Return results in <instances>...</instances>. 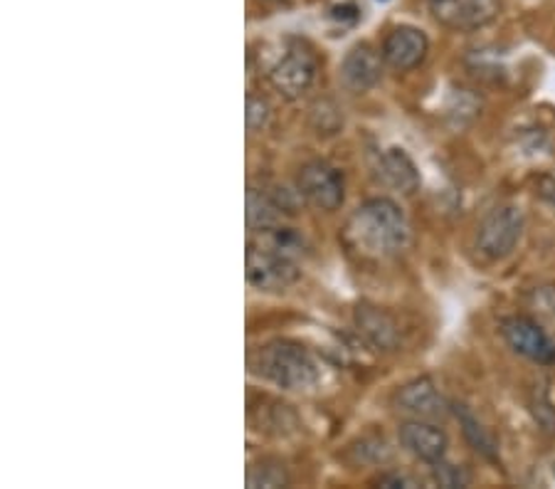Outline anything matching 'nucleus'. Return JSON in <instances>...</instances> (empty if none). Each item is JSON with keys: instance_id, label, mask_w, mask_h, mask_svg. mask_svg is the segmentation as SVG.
Wrapping results in <instances>:
<instances>
[{"instance_id": "4", "label": "nucleus", "mask_w": 555, "mask_h": 489, "mask_svg": "<svg viewBox=\"0 0 555 489\" xmlns=\"http://www.w3.org/2000/svg\"><path fill=\"white\" fill-rule=\"evenodd\" d=\"M524 226L526 218L521 208L512 206V203L499 206L494 210H489L485 220L479 222L474 247H477V253L489 262L504 260V257L516 250L518 240L524 235Z\"/></svg>"}, {"instance_id": "13", "label": "nucleus", "mask_w": 555, "mask_h": 489, "mask_svg": "<svg viewBox=\"0 0 555 489\" xmlns=\"http://www.w3.org/2000/svg\"><path fill=\"white\" fill-rule=\"evenodd\" d=\"M396 406L410 417H420V421H435L440 423L442 417L452 411V406L442 398L440 390L429 378H415L402 386L396 394Z\"/></svg>"}, {"instance_id": "11", "label": "nucleus", "mask_w": 555, "mask_h": 489, "mask_svg": "<svg viewBox=\"0 0 555 489\" xmlns=\"http://www.w3.org/2000/svg\"><path fill=\"white\" fill-rule=\"evenodd\" d=\"M385 60L378 55L369 42H358L346 52L341 65H338V79L353 94L371 92L380 82Z\"/></svg>"}, {"instance_id": "5", "label": "nucleus", "mask_w": 555, "mask_h": 489, "mask_svg": "<svg viewBox=\"0 0 555 489\" xmlns=\"http://www.w3.org/2000/svg\"><path fill=\"white\" fill-rule=\"evenodd\" d=\"M297 191L309 206L324 213H334L346 201L344 171L334 164L324 162V158H313V162L299 168Z\"/></svg>"}, {"instance_id": "22", "label": "nucleus", "mask_w": 555, "mask_h": 489, "mask_svg": "<svg viewBox=\"0 0 555 489\" xmlns=\"http://www.w3.org/2000/svg\"><path fill=\"white\" fill-rule=\"evenodd\" d=\"M553 479H555V462H553Z\"/></svg>"}, {"instance_id": "8", "label": "nucleus", "mask_w": 555, "mask_h": 489, "mask_svg": "<svg viewBox=\"0 0 555 489\" xmlns=\"http://www.w3.org/2000/svg\"><path fill=\"white\" fill-rule=\"evenodd\" d=\"M245 201H247V210H245L247 228L253 230V233H262V230H272L276 226H282L284 216H292L294 213L289 195H286L280 185L249 183Z\"/></svg>"}, {"instance_id": "6", "label": "nucleus", "mask_w": 555, "mask_h": 489, "mask_svg": "<svg viewBox=\"0 0 555 489\" xmlns=\"http://www.w3.org/2000/svg\"><path fill=\"white\" fill-rule=\"evenodd\" d=\"M319 62L301 44H289L284 55L270 69V85L284 100H299L317 82Z\"/></svg>"}, {"instance_id": "15", "label": "nucleus", "mask_w": 555, "mask_h": 489, "mask_svg": "<svg viewBox=\"0 0 555 489\" xmlns=\"http://www.w3.org/2000/svg\"><path fill=\"white\" fill-rule=\"evenodd\" d=\"M375 173H378L380 181L392 191L410 195L420 189L417 166L402 149L383 151L378 156V164H375Z\"/></svg>"}, {"instance_id": "1", "label": "nucleus", "mask_w": 555, "mask_h": 489, "mask_svg": "<svg viewBox=\"0 0 555 489\" xmlns=\"http://www.w3.org/2000/svg\"><path fill=\"white\" fill-rule=\"evenodd\" d=\"M344 240L353 253L380 260L405 250L410 243V222L396 201L371 198L348 218Z\"/></svg>"}, {"instance_id": "21", "label": "nucleus", "mask_w": 555, "mask_h": 489, "mask_svg": "<svg viewBox=\"0 0 555 489\" xmlns=\"http://www.w3.org/2000/svg\"><path fill=\"white\" fill-rule=\"evenodd\" d=\"M539 193L543 195V201H548L551 206L555 208V178H541Z\"/></svg>"}, {"instance_id": "9", "label": "nucleus", "mask_w": 555, "mask_h": 489, "mask_svg": "<svg viewBox=\"0 0 555 489\" xmlns=\"http://www.w3.org/2000/svg\"><path fill=\"white\" fill-rule=\"evenodd\" d=\"M501 334H504L506 344L524 356V359L533 363H553L555 361V342L548 332L533 319L528 317H506L501 322Z\"/></svg>"}, {"instance_id": "14", "label": "nucleus", "mask_w": 555, "mask_h": 489, "mask_svg": "<svg viewBox=\"0 0 555 489\" xmlns=\"http://www.w3.org/2000/svg\"><path fill=\"white\" fill-rule=\"evenodd\" d=\"M353 322L358 334L369 342L373 349L378 351H392L398 349L400 344V326L396 317L388 314V311L373 305H358Z\"/></svg>"}, {"instance_id": "16", "label": "nucleus", "mask_w": 555, "mask_h": 489, "mask_svg": "<svg viewBox=\"0 0 555 489\" xmlns=\"http://www.w3.org/2000/svg\"><path fill=\"white\" fill-rule=\"evenodd\" d=\"M452 413L456 415V421H460L464 438L472 442V448L481 452L485 458L494 460L496 458V442H494V438H491L485 425L477 421V415H474L467 406H460V403L452 406Z\"/></svg>"}, {"instance_id": "2", "label": "nucleus", "mask_w": 555, "mask_h": 489, "mask_svg": "<svg viewBox=\"0 0 555 489\" xmlns=\"http://www.w3.org/2000/svg\"><path fill=\"white\" fill-rule=\"evenodd\" d=\"M259 378L284 390H311L321 381V366L309 349L289 339L259 346L249 361Z\"/></svg>"}, {"instance_id": "12", "label": "nucleus", "mask_w": 555, "mask_h": 489, "mask_svg": "<svg viewBox=\"0 0 555 489\" xmlns=\"http://www.w3.org/2000/svg\"><path fill=\"white\" fill-rule=\"evenodd\" d=\"M398 438L410 455L417 458L420 462H427V465L444 460L447 448H450V438H447V433L440 425L435 421H420V417L402 423Z\"/></svg>"}, {"instance_id": "7", "label": "nucleus", "mask_w": 555, "mask_h": 489, "mask_svg": "<svg viewBox=\"0 0 555 489\" xmlns=\"http://www.w3.org/2000/svg\"><path fill=\"white\" fill-rule=\"evenodd\" d=\"M427 11L442 28L469 33L496 21L501 0H427Z\"/></svg>"}, {"instance_id": "18", "label": "nucleus", "mask_w": 555, "mask_h": 489, "mask_svg": "<svg viewBox=\"0 0 555 489\" xmlns=\"http://www.w3.org/2000/svg\"><path fill=\"white\" fill-rule=\"evenodd\" d=\"M272 119V106L262 96H255L249 94L247 96V114H245V121H247V131L249 133H257V131H264L267 124Z\"/></svg>"}, {"instance_id": "3", "label": "nucleus", "mask_w": 555, "mask_h": 489, "mask_svg": "<svg viewBox=\"0 0 555 489\" xmlns=\"http://www.w3.org/2000/svg\"><path fill=\"white\" fill-rule=\"evenodd\" d=\"M301 278L299 257L280 250L259 235L247 245V282L259 292H284Z\"/></svg>"}, {"instance_id": "20", "label": "nucleus", "mask_w": 555, "mask_h": 489, "mask_svg": "<svg viewBox=\"0 0 555 489\" xmlns=\"http://www.w3.org/2000/svg\"><path fill=\"white\" fill-rule=\"evenodd\" d=\"M375 485H380V487H415V479L408 477V475H400V473H385V475L375 479Z\"/></svg>"}, {"instance_id": "17", "label": "nucleus", "mask_w": 555, "mask_h": 489, "mask_svg": "<svg viewBox=\"0 0 555 489\" xmlns=\"http://www.w3.org/2000/svg\"><path fill=\"white\" fill-rule=\"evenodd\" d=\"M247 487H267V489H274V487H286L289 485V473H286L284 462L274 460V458H262L253 462V465L247 467V477H245Z\"/></svg>"}, {"instance_id": "10", "label": "nucleus", "mask_w": 555, "mask_h": 489, "mask_svg": "<svg viewBox=\"0 0 555 489\" xmlns=\"http://www.w3.org/2000/svg\"><path fill=\"white\" fill-rule=\"evenodd\" d=\"M429 52L427 35L413 28V25H400L385 35L380 55L385 65L396 69V73H410V69L420 67Z\"/></svg>"}, {"instance_id": "19", "label": "nucleus", "mask_w": 555, "mask_h": 489, "mask_svg": "<svg viewBox=\"0 0 555 489\" xmlns=\"http://www.w3.org/2000/svg\"><path fill=\"white\" fill-rule=\"evenodd\" d=\"M433 479H435V485L450 487V489L452 487H469V482H472L467 469L450 465V462H444V460L435 462L433 465Z\"/></svg>"}]
</instances>
